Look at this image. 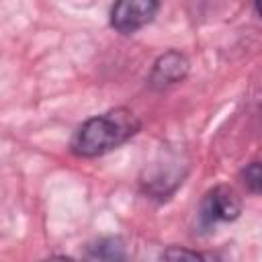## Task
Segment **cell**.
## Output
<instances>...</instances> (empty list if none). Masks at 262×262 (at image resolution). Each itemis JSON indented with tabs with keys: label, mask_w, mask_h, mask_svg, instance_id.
Segmentation results:
<instances>
[{
	"label": "cell",
	"mask_w": 262,
	"mask_h": 262,
	"mask_svg": "<svg viewBox=\"0 0 262 262\" xmlns=\"http://www.w3.org/2000/svg\"><path fill=\"white\" fill-rule=\"evenodd\" d=\"M260 117H262V106H260Z\"/></svg>",
	"instance_id": "obj_10"
},
{
	"label": "cell",
	"mask_w": 262,
	"mask_h": 262,
	"mask_svg": "<svg viewBox=\"0 0 262 262\" xmlns=\"http://www.w3.org/2000/svg\"><path fill=\"white\" fill-rule=\"evenodd\" d=\"M160 4L162 0H115L108 23L119 35H133L156 18Z\"/></svg>",
	"instance_id": "obj_4"
},
{
	"label": "cell",
	"mask_w": 262,
	"mask_h": 262,
	"mask_svg": "<svg viewBox=\"0 0 262 262\" xmlns=\"http://www.w3.org/2000/svg\"><path fill=\"white\" fill-rule=\"evenodd\" d=\"M244 211L242 196L229 184H215L209 188L196 209L199 231H213L219 223H233Z\"/></svg>",
	"instance_id": "obj_3"
},
{
	"label": "cell",
	"mask_w": 262,
	"mask_h": 262,
	"mask_svg": "<svg viewBox=\"0 0 262 262\" xmlns=\"http://www.w3.org/2000/svg\"><path fill=\"white\" fill-rule=\"evenodd\" d=\"M188 170H190V160L184 154V149L162 147V151L141 170L139 188L147 199L164 203L172 199V194L184 184Z\"/></svg>",
	"instance_id": "obj_2"
},
{
	"label": "cell",
	"mask_w": 262,
	"mask_h": 262,
	"mask_svg": "<svg viewBox=\"0 0 262 262\" xmlns=\"http://www.w3.org/2000/svg\"><path fill=\"white\" fill-rule=\"evenodd\" d=\"M239 180L252 194H262V160L250 162L239 170Z\"/></svg>",
	"instance_id": "obj_7"
},
{
	"label": "cell",
	"mask_w": 262,
	"mask_h": 262,
	"mask_svg": "<svg viewBox=\"0 0 262 262\" xmlns=\"http://www.w3.org/2000/svg\"><path fill=\"white\" fill-rule=\"evenodd\" d=\"M254 10H256V14L262 18V0H254Z\"/></svg>",
	"instance_id": "obj_9"
},
{
	"label": "cell",
	"mask_w": 262,
	"mask_h": 262,
	"mask_svg": "<svg viewBox=\"0 0 262 262\" xmlns=\"http://www.w3.org/2000/svg\"><path fill=\"white\" fill-rule=\"evenodd\" d=\"M86 260H106V262H119L129 258L127 242L123 235H100L86 244L84 248Z\"/></svg>",
	"instance_id": "obj_6"
},
{
	"label": "cell",
	"mask_w": 262,
	"mask_h": 262,
	"mask_svg": "<svg viewBox=\"0 0 262 262\" xmlns=\"http://www.w3.org/2000/svg\"><path fill=\"white\" fill-rule=\"evenodd\" d=\"M139 131V117L129 106H115L82 121L74 129L68 147L76 158H100L125 145Z\"/></svg>",
	"instance_id": "obj_1"
},
{
	"label": "cell",
	"mask_w": 262,
	"mask_h": 262,
	"mask_svg": "<svg viewBox=\"0 0 262 262\" xmlns=\"http://www.w3.org/2000/svg\"><path fill=\"white\" fill-rule=\"evenodd\" d=\"M160 258L162 260H211V258H215V254H205V252L182 248V246H168L160 254Z\"/></svg>",
	"instance_id": "obj_8"
},
{
	"label": "cell",
	"mask_w": 262,
	"mask_h": 262,
	"mask_svg": "<svg viewBox=\"0 0 262 262\" xmlns=\"http://www.w3.org/2000/svg\"><path fill=\"white\" fill-rule=\"evenodd\" d=\"M188 74H190L188 55L180 49H168L154 59L151 70L147 74V86L154 92H162L176 84H182L188 78Z\"/></svg>",
	"instance_id": "obj_5"
}]
</instances>
